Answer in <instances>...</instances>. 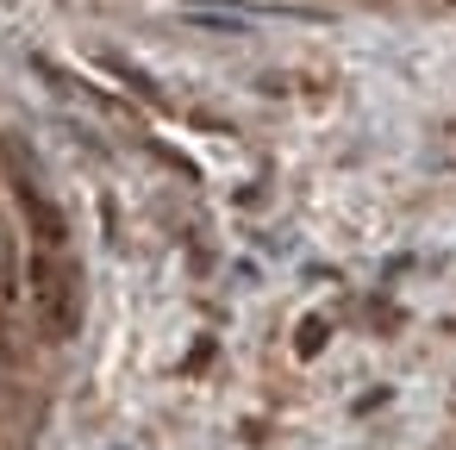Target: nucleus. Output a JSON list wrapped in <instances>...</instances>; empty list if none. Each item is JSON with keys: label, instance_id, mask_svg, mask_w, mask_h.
<instances>
[{"label": "nucleus", "instance_id": "f257e3e1", "mask_svg": "<svg viewBox=\"0 0 456 450\" xmlns=\"http://www.w3.org/2000/svg\"><path fill=\"white\" fill-rule=\"evenodd\" d=\"M38 307H45V319L57 325V338L76 325V288H69V275H57V263L51 257H38Z\"/></svg>", "mask_w": 456, "mask_h": 450}]
</instances>
